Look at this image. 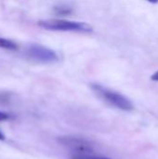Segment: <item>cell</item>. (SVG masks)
<instances>
[{"label": "cell", "mask_w": 158, "mask_h": 159, "mask_svg": "<svg viewBox=\"0 0 158 159\" xmlns=\"http://www.w3.org/2000/svg\"><path fill=\"white\" fill-rule=\"evenodd\" d=\"M91 89L97 95H99L105 102H107L108 103L112 104L113 106L120 110L129 112L134 109V105L132 102L128 97H126L125 95L119 92L109 89L99 84H92Z\"/></svg>", "instance_id": "6da1fadb"}, {"label": "cell", "mask_w": 158, "mask_h": 159, "mask_svg": "<svg viewBox=\"0 0 158 159\" xmlns=\"http://www.w3.org/2000/svg\"><path fill=\"white\" fill-rule=\"evenodd\" d=\"M39 26L49 31L73 32V33H90L93 28L81 21H73L66 20H47L38 22Z\"/></svg>", "instance_id": "7a4b0ae2"}, {"label": "cell", "mask_w": 158, "mask_h": 159, "mask_svg": "<svg viewBox=\"0 0 158 159\" xmlns=\"http://www.w3.org/2000/svg\"><path fill=\"white\" fill-rule=\"evenodd\" d=\"M26 55L34 61L41 63H54L59 61L57 53L42 45L32 44L26 48Z\"/></svg>", "instance_id": "3957f363"}, {"label": "cell", "mask_w": 158, "mask_h": 159, "mask_svg": "<svg viewBox=\"0 0 158 159\" xmlns=\"http://www.w3.org/2000/svg\"><path fill=\"white\" fill-rule=\"evenodd\" d=\"M58 141L60 143L69 148L74 153H77V155H89L93 152L92 144L83 138L63 136L60 137Z\"/></svg>", "instance_id": "277c9868"}, {"label": "cell", "mask_w": 158, "mask_h": 159, "mask_svg": "<svg viewBox=\"0 0 158 159\" xmlns=\"http://www.w3.org/2000/svg\"><path fill=\"white\" fill-rule=\"evenodd\" d=\"M0 48H5V49H8V50H16L18 48V46L16 43H14L11 40L0 37Z\"/></svg>", "instance_id": "5b68a950"}, {"label": "cell", "mask_w": 158, "mask_h": 159, "mask_svg": "<svg viewBox=\"0 0 158 159\" xmlns=\"http://www.w3.org/2000/svg\"><path fill=\"white\" fill-rule=\"evenodd\" d=\"M54 11L57 15L65 16V15H69L70 13H72V8L67 6H60V7H56Z\"/></svg>", "instance_id": "8992f818"}, {"label": "cell", "mask_w": 158, "mask_h": 159, "mask_svg": "<svg viewBox=\"0 0 158 159\" xmlns=\"http://www.w3.org/2000/svg\"><path fill=\"white\" fill-rule=\"evenodd\" d=\"M72 159H111L104 157H95V156H90V155H77L74 157Z\"/></svg>", "instance_id": "52a82bcc"}, {"label": "cell", "mask_w": 158, "mask_h": 159, "mask_svg": "<svg viewBox=\"0 0 158 159\" xmlns=\"http://www.w3.org/2000/svg\"><path fill=\"white\" fill-rule=\"evenodd\" d=\"M10 116L7 113H4V112H0V121H5L7 119H8Z\"/></svg>", "instance_id": "ba28073f"}, {"label": "cell", "mask_w": 158, "mask_h": 159, "mask_svg": "<svg viewBox=\"0 0 158 159\" xmlns=\"http://www.w3.org/2000/svg\"><path fill=\"white\" fill-rule=\"evenodd\" d=\"M151 80L156 81V82H158V71H156L155 74H153V75H152V76H151Z\"/></svg>", "instance_id": "9c48e42d"}, {"label": "cell", "mask_w": 158, "mask_h": 159, "mask_svg": "<svg viewBox=\"0 0 158 159\" xmlns=\"http://www.w3.org/2000/svg\"><path fill=\"white\" fill-rule=\"evenodd\" d=\"M6 139V137H5V135L2 133V131H0V141H4Z\"/></svg>", "instance_id": "30bf717a"}, {"label": "cell", "mask_w": 158, "mask_h": 159, "mask_svg": "<svg viewBox=\"0 0 158 159\" xmlns=\"http://www.w3.org/2000/svg\"><path fill=\"white\" fill-rule=\"evenodd\" d=\"M146 1H148L152 4H157L158 3V0H146Z\"/></svg>", "instance_id": "8fae6325"}]
</instances>
